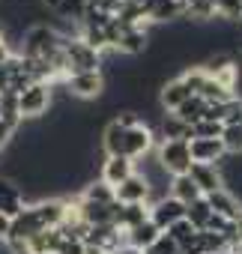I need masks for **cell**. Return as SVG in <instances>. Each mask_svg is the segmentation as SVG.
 Returning a JSON list of instances; mask_svg holds the SVG:
<instances>
[{
	"label": "cell",
	"instance_id": "23",
	"mask_svg": "<svg viewBox=\"0 0 242 254\" xmlns=\"http://www.w3.org/2000/svg\"><path fill=\"white\" fill-rule=\"evenodd\" d=\"M203 111H206V102H203L200 96H188V99H185L174 114H177L185 126H194L197 120H203Z\"/></svg>",
	"mask_w": 242,
	"mask_h": 254
},
{
	"label": "cell",
	"instance_id": "10",
	"mask_svg": "<svg viewBox=\"0 0 242 254\" xmlns=\"http://www.w3.org/2000/svg\"><path fill=\"white\" fill-rule=\"evenodd\" d=\"M114 194H117V203H144V206L153 203L150 186H147V180L138 177V174H132L126 183H120V186L114 189Z\"/></svg>",
	"mask_w": 242,
	"mask_h": 254
},
{
	"label": "cell",
	"instance_id": "34",
	"mask_svg": "<svg viewBox=\"0 0 242 254\" xmlns=\"http://www.w3.org/2000/svg\"><path fill=\"white\" fill-rule=\"evenodd\" d=\"M9 227H12V218L0 212V239H6V236H9Z\"/></svg>",
	"mask_w": 242,
	"mask_h": 254
},
{
	"label": "cell",
	"instance_id": "18",
	"mask_svg": "<svg viewBox=\"0 0 242 254\" xmlns=\"http://www.w3.org/2000/svg\"><path fill=\"white\" fill-rule=\"evenodd\" d=\"M168 194L171 197H177L180 203H191V200H197V197H203L200 194V189L194 186V180L188 177V174H180V177H171V189H168Z\"/></svg>",
	"mask_w": 242,
	"mask_h": 254
},
{
	"label": "cell",
	"instance_id": "35",
	"mask_svg": "<svg viewBox=\"0 0 242 254\" xmlns=\"http://www.w3.org/2000/svg\"><path fill=\"white\" fill-rule=\"evenodd\" d=\"M230 251H233V254H242V224L236 227V236H233V242H230Z\"/></svg>",
	"mask_w": 242,
	"mask_h": 254
},
{
	"label": "cell",
	"instance_id": "8",
	"mask_svg": "<svg viewBox=\"0 0 242 254\" xmlns=\"http://www.w3.org/2000/svg\"><path fill=\"white\" fill-rule=\"evenodd\" d=\"M188 150H191V162H197V165H221L227 159L221 138H191Z\"/></svg>",
	"mask_w": 242,
	"mask_h": 254
},
{
	"label": "cell",
	"instance_id": "19",
	"mask_svg": "<svg viewBox=\"0 0 242 254\" xmlns=\"http://www.w3.org/2000/svg\"><path fill=\"white\" fill-rule=\"evenodd\" d=\"M159 233H162V230H159V227H156V224L147 218L144 224H138V227L126 230V242H129L132 248H141V251H147V248H150V245L159 239Z\"/></svg>",
	"mask_w": 242,
	"mask_h": 254
},
{
	"label": "cell",
	"instance_id": "20",
	"mask_svg": "<svg viewBox=\"0 0 242 254\" xmlns=\"http://www.w3.org/2000/svg\"><path fill=\"white\" fill-rule=\"evenodd\" d=\"M78 197H84V200H93V203H105V206L117 203V194H114V189H111L108 183H102V180H87Z\"/></svg>",
	"mask_w": 242,
	"mask_h": 254
},
{
	"label": "cell",
	"instance_id": "9",
	"mask_svg": "<svg viewBox=\"0 0 242 254\" xmlns=\"http://www.w3.org/2000/svg\"><path fill=\"white\" fill-rule=\"evenodd\" d=\"M132 174H135V162L132 159H126V156H105L102 171H99V180L108 183L111 189H117L120 183H126Z\"/></svg>",
	"mask_w": 242,
	"mask_h": 254
},
{
	"label": "cell",
	"instance_id": "17",
	"mask_svg": "<svg viewBox=\"0 0 242 254\" xmlns=\"http://www.w3.org/2000/svg\"><path fill=\"white\" fill-rule=\"evenodd\" d=\"M123 141H126V129L120 126L117 120H108V126L102 129V153L105 156H123Z\"/></svg>",
	"mask_w": 242,
	"mask_h": 254
},
{
	"label": "cell",
	"instance_id": "40",
	"mask_svg": "<svg viewBox=\"0 0 242 254\" xmlns=\"http://www.w3.org/2000/svg\"><path fill=\"white\" fill-rule=\"evenodd\" d=\"M212 3H215V0H212Z\"/></svg>",
	"mask_w": 242,
	"mask_h": 254
},
{
	"label": "cell",
	"instance_id": "22",
	"mask_svg": "<svg viewBox=\"0 0 242 254\" xmlns=\"http://www.w3.org/2000/svg\"><path fill=\"white\" fill-rule=\"evenodd\" d=\"M209 218H212V209H209L206 197H197V200H191V203L185 206V221H188L197 233H200V230H206Z\"/></svg>",
	"mask_w": 242,
	"mask_h": 254
},
{
	"label": "cell",
	"instance_id": "26",
	"mask_svg": "<svg viewBox=\"0 0 242 254\" xmlns=\"http://www.w3.org/2000/svg\"><path fill=\"white\" fill-rule=\"evenodd\" d=\"M221 144H224L227 156H242V123L239 126H224Z\"/></svg>",
	"mask_w": 242,
	"mask_h": 254
},
{
	"label": "cell",
	"instance_id": "7",
	"mask_svg": "<svg viewBox=\"0 0 242 254\" xmlns=\"http://www.w3.org/2000/svg\"><path fill=\"white\" fill-rule=\"evenodd\" d=\"M180 218H185V203H180L177 197L165 194V197H159V200L150 203V221H153L162 233H165L171 224H177Z\"/></svg>",
	"mask_w": 242,
	"mask_h": 254
},
{
	"label": "cell",
	"instance_id": "5",
	"mask_svg": "<svg viewBox=\"0 0 242 254\" xmlns=\"http://www.w3.org/2000/svg\"><path fill=\"white\" fill-rule=\"evenodd\" d=\"M105 84H108L105 72H78V75H69V78L63 81L66 93H69L72 99H81V102L102 99V93H105Z\"/></svg>",
	"mask_w": 242,
	"mask_h": 254
},
{
	"label": "cell",
	"instance_id": "32",
	"mask_svg": "<svg viewBox=\"0 0 242 254\" xmlns=\"http://www.w3.org/2000/svg\"><path fill=\"white\" fill-rule=\"evenodd\" d=\"M12 138H15V132L9 129V126L0 120V153H6L9 150V144H12Z\"/></svg>",
	"mask_w": 242,
	"mask_h": 254
},
{
	"label": "cell",
	"instance_id": "39",
	"mask_svg": "<svg viewBox=\"0 0 242 254\" xmlns=\"http://www.w3.org/2000/svg\"><path fill=\"white\" fill-rule=\"evenodd\" d=\"M239 27H242V21H239Z\"/></svg>",
	"mask_w": 242,
	"mask_h": 254
},
{
	"label": "cell",
	"instance_id": "33",
	"mask_svg": "<svg viewBox=\"0 0 242 254\" xmlns=\"http://www.w3.org/2000/svg\"><path fill=\"white\" fill-rule=\"evenodd\" d=\"M12 54H18V51H12V48H9V39H6V36H0V66H3Z\"/></svg>",
	"mask_w": 242,
	"mask_h": 254
},
{
	"label": "cell",
	"instance_id": "31",
	"mask_svg": "<svg viewBox=\"0 0 242 254\" xmlns=\"http://www.w3.org/2000/svg\"><path fill=\"white\" fill-rule=\"evenodd\" d=\"M54 254H84V242L81 239H60Z\"/></svg>",
	"mask_w": 242,
	"mask_h": 254
},
{
	"label": "cell",
	"instance_id": "16",
	"mask_svg": "<svg viewBox=\"0 0 242 254\" xmlns=\"http://www.w3.org/2000/svg\"><path fill=\"white\" fill-rule=\"evenodd\" d=\"M21 209H24V197H21L18 183L9 180V177H0V212L15 218Z\"/></svg>",
	"mask_w": 242,
	"mask_h": 254
},
{
	"label": "cell",
	"instance_id": "11",
	"mask_svg": "<svg viewBox=\"0 0 242 254\" xmlns=\"http://www.w3.org/2000/svg\"><path fill=\"white\" fill-rule=\"evenodd\" d=\"M188 177L194 180V186L200 189L203 197L212 194V191H218V189H224V174H221L218 165H197V162H191Z\"/></svg>",
	"mask_w": 242,
	"mask_h": 254
},
{
	"label": "cell",
	"instance_id": "21",
	"mask_svg": "<svg viewBox=\"0 0 242 254\" xmlns=\"http://www.w3.org/2000/svg\"><path fill=\"white\" fill-rule=\"evenodd\" d=\"M60 230L57 227H51V230H39L36 236H30L27 239V248H30V254H54L57 251V245H60Z\"/></svg>",
	"mask_w": 242,
	"mask_h": 254
},
{
	"label": "cell",
	"instance_id": "24",
	"mask_svg": "<svg viewBox=\"0 0 242 254\" xmlns=\"http://www.w3.org/2000/svg\"><path fill=\"white\" fill-rule=\"evenodd\" d=\"M215 18L239 24L242 21V0H215Z\"/></svg>",
	"mask_w": 242,
	"mask_h": 254
},
{
	"label": "cell",
	"instance_id": "13",
	"mask_svg": "<svg viewBox=\"0 0 242 254\" xmlns=\"http://www.w3.org/2000/svg\"><path fill=\"white\" fill-rule=\"evenodd\" d=\"M147 48H150V24L147 27H126L114 51L126 54V57H141Z\"/></svg>",
	"mask_w": 242,
	"mask_h": 254
},
{
	"label": "cell",
	"instance_id": "6",
	"mask_svg": "<svg viewBox=\"0 0 242 254\" xmlns=\"http://www.w3.org/2000/svg\"><path fill=\"white\" fill-rule=\"evenodd\" d=\"M156 147H159V135L153 132V126L138 123L135 129H126V141H123V156H126V159L138 162L141 156L153 153Z\"/></svg>",
	"mask_w": 242,
	"mask_h": 254
},
{
	"label": "cell",
	"instance_id": "2",
	"mask_svg": "<svg viewBox=\"0 0 242 254\" xmlns=\"http://www.w3.org/2000/svg\"><path fill=\"white\" fill-rule=\"evenodd\" d=\"M63 54H66V69L69 75H78V72H102V54L96 48H90L81 36H72V39H63Z\"/></svg>",
	"mask_w": 242,
	"mask_h": 254
},
{
	"label": "cell",
	"instance_id": "38",
	"mask_svg": "<svg viewBox=\"0 0 242 254\" xmlns=\"http://www.w3.org/2000/svg\"><path fill=\"white\" fill-rule=\"evenodd\" d=\"M84 254H108V251L99 248V245H84Z\"/></svg>",
	"mask_w": 242,
	"mask_h": 254
},
{
	"label": "cell",
	"instance_id": "14",
	"mask_svg": "<svg viewBox=\"0 0 242 254\" xmlns=\"http://www.w3.org/2000/svg\"><path fill=\"white\" fill-rule=\"evenodd\" d=\"M191 93L185 90V84L180 81V75L177 78H168V81H162V87H159V105H162V111H168V114H174L185 99H188Z\"/></svg>",
	"mask_w": 242,
	"mask_h": 254
},
{
	"label": "cell",
	"instance_id": "25",
	"mask_svg": "<svg viewBox=\"0 0 242 254\" xmlns=\"http://www.w3.org/2000/svg\"><path fill=\"white\" fill-rule=\"evenodd\" d=\"M197 96H200L206 105H212V102H227V99H233L236 93H230L227 87H221L215 78H206V84H203V90H200Z\"/></svg>",
	"mask_w": 242,
	"mask_h": 254
},
{
	"label": "cell",
	"instance_id": "12",
	"mask_svg": "<svg viewBox=\"0 0 242 254\" xmlns=\"http://www.w3.org/2000/svg\"><path fill=\"white\" fill-rule=\"evenodd\" d=\"M206 203H209V209L215 215H221L227 221H242V203L230 189H218V191L206 194Z\"/></svg>",
	"mask_w": 242,
	"mask_h": 254
},
{
	"label": "cell",
	"instance_id": "4",
	"mask_svg": "<svg viewBox=\"0 0 242 254\" xmlns=\"http://www.w3.org/2000/svg\"><path fill=\"white\" fill-rule=\"evenodd\" d=\"M156 159H159V165H162L171 177L188 174V168H191V150H188V141H159V147H156Z\"/></svg>",
	"mask_w": 242,
	"mask_h": 254
},
{
	"label": "cell",
	"instance_id": "27",
	"mask_svg": "<svg viewBox=\"0 0 242 254\" xmlns=\"http://www.w3.org/2000/svg\"><path fill=\"white\" fill-rule=\"evenodd\" d=\"M165 233H168V236H171V239H174L180 248H182L185 242H191V239H194V233H197V230H194V227H191L185 218H180V221H177V224H171Z\"/></svg>",
	"mask_w": 242,
	"mask_h": 254
},
{
	"label": "cell",
	"instance_id": "36",
	"mask_svg": "<svg viewBox=\"0 0 242 254\" xmlns=\"http://www.w3.org/2000/svg\"><path fill=\"white\" fill-rule=\"evenodd\" d=\"M63 3H66V0H42V6H45L48 12H57V9H60Z\"/></svg>",
	"mask_w": 242,
	"mask_h": 254
},
{
	"label": "cell",
	"instance_id": "1",
	"mask_svg": "<svg viewBox=\"0 0 242 254\" xmlns=\"http://www.w3.org/2000/svg\"><path fill=\"white\" fill-rule=\"evenodd\" d=\"M21 39L24 42H21L18 54L27 57V60H48L54 51L63 48V36L51 24H33V27H27Z\"/></svg>",
	"mask_w": 242,
	"mask_h": 254
},
{
	"label": "cell",
	"instance_id": "15",
	"mask_svg": "<svg viewBox=\"0 0 242 254\" xmlns=\"http://www.w3.org/2000/svg\"><path fill=\"white\" fill-rule=\"evenodd\" d=\"M147 218H150V206H144V203H117V209H114V224L120 230H132V227L144 224Z\"/></svg>",
	"mask_w": 242,
	"mask_h": 254
},
{
	"label": "cell",
	"instance_id": "29",
	"mask_svg": "<svg viewBox=\"0 0 242 254\" xmlns=\"http://www.w3.org/2000/svg\"><path fill=\"white\" fill-rule=\"evenodd\" d=\"M221 123H224V126H239V123H242V96H233V99L224 105Z\"/></svg>",
	"mask_w": 242,
	"mask_h": 254
},
{
	"label": "cell",
	"instance_id": "30",
	"mask_svg": "<svg viewBox=\"0 0 242 254\" xmlns=\"http://www.w3.org/2000/svg\"><path fill=\"white\" fill-rule=\"evenodd\" d=\"M144 254H180V245H177L168 233H159V239H156Z\"/></svg>",
	"mask_w": 242,
	"mask_h": 254
},
{
	"label": "cell",
	"instance_id": "28",
	"mask_svg": "<svg viewBox=\"0 0 242 254\" xmlns=\"http://www.w3.org/2000/svg\"><path fill=\"white\" fill-rule=\"evenodd\" d=\"M221 132H224V126L212 120H197L191 126V138H221Z\"/></svg>",
	"mask_w": 242,
	"mask_h": 254
},
{
	"label": "cell",
	"instance_id": "3",
	"mask_svg": "<svg viewBox=\"0 0 242 254\" xmlns=\"http://www.w3.org/2000/svg\"><path fill=\"white\" fill-rule=\"evenodd\" d=\"M54 105V87L45 84V81H33L27 90L18 93V114L21 120H39L45 111H51Z\"/></svg>",
	"mask_w": 242,
	"mask_h": 254
},
{
	"label": "cell",
	"instance_id": "37",
	"mask_svg": "<svg viewBox=\"0 0 242 254\" xmlns=\"http://www.w3.org/2000/svg\"><path fill=\"white\" fill-rule=\"evenodd\" d=\"M111 254H144L141 248H132V245H120L117 251H111Z\"/></svg>",
	"mask_w": 242,
	"mask_h": 254
}]
</instances>
